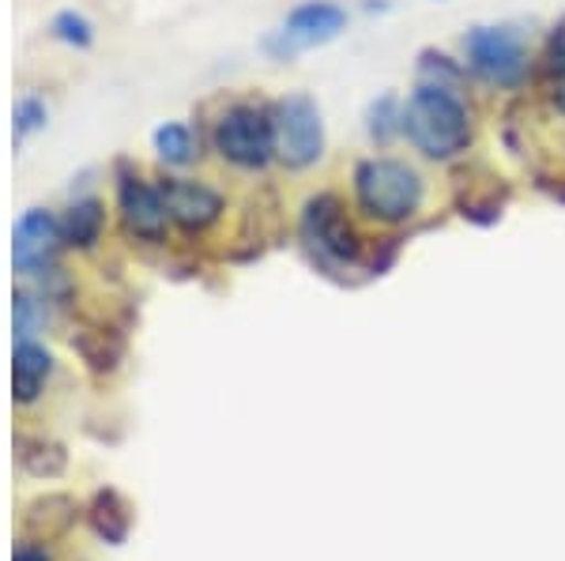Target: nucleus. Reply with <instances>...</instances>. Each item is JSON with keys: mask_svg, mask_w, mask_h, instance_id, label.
Returning a JSON list of instances; mask_svg holds the SVG:
<instances>
[{"mask_svg": "<svg viewBox=\"0 0 565 561\" xmlns=\"http://www.w3.org/2000/svg\"><path fill=\"white\" fill-rule=\"evenodd\" d=\"M302 238L332 265H359L362 249H366L340 193H313L302 204Z\"/></svg>", "mask_w": 565, "mask_h": 561, "instance_id": "423d86ee", "label": "nucleus"}, {"mask_svg": "<svg viewBox=\"0 0 565 561\" xmlns=\"http://www.w3.org/2000/svg\"><path fill=\"white\" fill-rule=\"evenodd\" d=\"M343 31H348V8L335 4V0H302V4H295L282 15L279 31L264 45L279 61H287L302 50H317V45L335 42Z\"/></svg>", "mask_w": 565, "mask_h": 561, "instance_id": "0eeeda50", "label": "nucleus"}, {"mask_svg": "<svg viewBox=\"0 0 565 561\" xmlns=\"http://www.w3.org/2000/svg\"><path fill=\"white\" fill-rule=\"evenodd\" d=\"M540 188L543 193H551L558 204H565V181H558V185H554V181H540Z\"/></svg>", "mask_w": 565, "mask_h": 561, "instance_id": "412c9836", "label": "nucleus"}, {"mask_svg": "<svg viewBox=\"0 0 565 561\" xmlns=\"http://www.w3.org/2000/svg\"><path fill=\"white\" fill-rule=\"evenodd\" d=\"M212 148L234 170L257 174L268 162H276V136H271V106L260 103H231L212 121Z\"/></svg>", "mask_w": 565, "mask_h": 561, "instance_id": "39448f33", "label": "nucleus"}, {"mask_svg": "<svg viewBox=\"0 0 565 561\" xmlns=\"http://www.w3.org/2000/svg\"><path fill=\"white\" fill-rule=\"evenodd\" d=\"M15 561H45L39 550H20V554H15Z\"/></svg>", "mask_w": 565, "mask_h": 561, "instance_id": "4be33fe9", "label": "nucleus"}, {"mask_svg": "<svg viewBox=\"0 0 565 561\" xmlns=\"http://www.w3.org/2000/svg\"><path fill=\"white\" fill-rule=\"evenodd\" d=\"M34 324H39V305H34L31 294H15V336L31 339Z\"/></svg>", "mask_w": 565, "mask_h": 561, "instance_id": "6ab92c4d", "label": "nucleus"}, {"mask_svg": "<svg viewBox=\"0 0 565 561\" xmlns=\"http://www.w3.org/2000/svg\"><path fill=\"white\" fill-rule=\"evenodd\" d=\"M117 212H121L125 230L136 241L159 246L167 238L170 215H167V201H162V188L154 181L140 177L136 170H121L117 174Z\"/></svg>", "mask_w": 565, "mask_h": 561, "instance_id": "6e6552de", "label": "nucleus"}, {"mask_svg": "<svg viewBox=\"0 0 565 561\" xmlns=\"http://www.w3.org/2000/svg\"><path fill=\"white\" fill-rule=\"evenodd\" d=\"M151 148L162 166L185 170L200 159V136L193 132V125H185V121H162L159 129L151 132Z\"/></svg>", "mask_w": 565, "mask_h": 561, "instance_id": "ddd939ff", "label": "nucleus"}, {"mask_svg": "<svg viewBox=\"0 0 565 561\" xmlns=\"http://www.w3.org/2000/svg\"><path fill=\"white\" fill-rule=\"evenodd\" d=\"M271 136H276V162L295 174L313 170L328 151L324 114L313 95L290 90L271 103Z\"/></svg>", "mask_w": 565, "mask_h": 561, "instance_id": "20e7f679", "label": "nucleus"}, {"mask_svg": "<svg viewBox=\"0 0 565 561\" xmlns=\"http://www.w3.org/2000/svg\"><path fill=\"white\" fill-rule=\"evenodd\" d=\"M50 34L61 45H68V50H87V45H95V23H90L84 12H76V8H65V12L53 15Z\"/></svg>", "mask_w": 565, "mask_h": 561, "instance_id": "2eb2a0df", "label": "nucleus"}, {"mask_svg": "<svg viewBox=\"0 0 565 561\" xmlns=\"http://www.w3.org/2000/svg\"><path fill=\"white\" fill-rule=\"evenodd\" d=\"M366 136L373 148H388L392 140H399L404 136V98L399 95L373 98L366 110Z\"/></svg>", "mask_w": 565, "mask_h": 561, "instance_id": "4468645a", "label": "nucleus"}, {"mask_svg": "<svg viewBox=\"0 0 565 561\" xmlns=\"http://www.w3.org/2000/svg\"><path fill=\"white\" fill-rule=\"evenodd\" d=\"M53 369L50 350L39 347L34 339H20L15 347V366H12V388H15V400L20 403H34Z\"/></svg>", "mask_w": 565, "mask_h": 561, "instance_id": "f8f14e48", "label": "nucleus"}, {"mask_svg": "<svg viewBox=\"0 0 565 561\" xmlns=\"http://www.w3.org/2000/svg\"><path fill=\"white\" fill-rule=\"evenodd\" d=\"M61 246L72 249H90L106 230V204L98 196H84V201H72L68 212L61 215Z\"/></svg>", "mask_w": 565, "mask_h": 561, "instance_id": "9b49d317", "label": "nucleus"}, {"mask_svg": "<svg viewBox=\"0 0 565 561\" xmlns=\"http://www.w3.org/2000/svg\"><path fill=\"white\" fill-rule=\"evenodd\" d=\"M543 95H546V106L565 121V79H558V84H543Z\"/></svg>", "mask_w": 565, "mask_h": 561, "instance_id": "aec40b11", "label": "nucleus"}, {"mask_svg": "<svg viewBox=\"0 0 565 561\" xmlns=\"http://www.w3.org/2000/svg\"><path fill=\"white\" fill-rule=\"evenodd\" d=\"M535 68H540L543 84H558V79H565V15L551 26V34H546L540 65Z\"/></svg>", "mask_w": 565, "mask_h": 561, "instance_id": "f3484780", "label": "nucleus"}, {"mask_svg": "<svg viewBox=\"0 0 565 561\" xmlns=\"http://www.w3.org/2000/svg\"><path fill=\"white\" fill-rule=\"evenodd\" d=\"M159 188H162V201H167L170 223L181 226V230H189V234H200V230H207V226H215L226 212L223 193L212 185H204V181L162 177Z\"/></svg>", "mask_w": 565, "mask_h": 561, "instance_id": "1a4fd4ad", "label": "nucleus"}, {"mask_svg": "<svg viewBox=\"0 0 565 561\" xmlns=\"http://www.w3.org/2000/svg\"><path fill=\"white\" fill-rule=\"evenodd\" d=\"M463 68L490 90H521L535 72L532 45L513 23H479L460 39Z\"/></svg>", "mask_w": 565, "mask_h": 561, "instance_id": "7ed1b4c3", "label": "nucleus"}, {"mask_svg": "<svg viewBox=\"0 0 565 561\" xmlns=\"http://www.w3.org/2000/svg\"><path fill=\"white\" fill-rule=\"evenodd\" d=\"M61 246V223L45 207H31L12 230V265L23 276H39L50 268L53 252Z\"/></svg>", "mask_w": 565, "mask_h": 561, "instance_id": "9d476101", "label": "nucleus"}, {"mask_svg": "<svg viewBox=\"0 0 565 561\" xmlns=\"http://www.w3.org/2000/svg\"><path fill=\"white\" fill-rule=\"evenodd\" d=\"M404 140L430 162L460 159L476 143V114L460 87L418 79L404 98Z\"/></svg>", "mask_w": 565, "mask_h": 561, "instance_id": "f257e3e1", "label": "nucleus"}, {"mask_svg": "<svg viewBox=\"0 0 565 561\" xmlns=\"http://www.w3.org/2000/svg\"><path fill=\"white\" fill-rule=\"evenodd\" d=\"M354 207L381 226H404L426 207V177L407 159L370 155L354 162Z\"/></svg>", "mask_w": 565, "mask_h": 561, "instance_id": "f03ea898", "label": "nucleus"}, {"mask_svg": "<svg viewBox=\"0 0 565 561\" xmlns=\"http://www.w3.org/2000/svg\"><path fill=\"white\" fill-rule=\"evenodd\" d=\"M45 121H50V110H45L42 98L23 95L20 103H15V110H12V140H15V148H20L26 136L42 132V129H45Z\"/></svg>", "mask_w": 565, "mask_h": 561, "instance_id": "a211bd4d", "label": "nucleus"}, {"mask_svg": "<svg viewBox=\"0 0 565 561\" xmlns=\"http://www.w3.org/2000/svg\"><path fill=\"white\" fill-rule=\"evenodd\" d=\"M468 76L463 61L449 57V53H437V50H423L418 53V79L426 84H449V87H460V79Z\"/></svg>", "mask_w": 565, "mask_h": 561, "instance_id": "dca6fc26", "label": "nucleus"}]
</instances>
